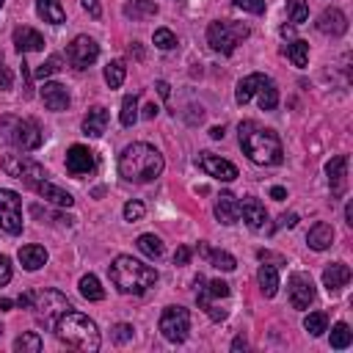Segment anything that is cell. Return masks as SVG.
<instances>
[{"instance_id":"obj_58","label":"cell","mask_w":353,"mask_h":353,"mask_svg":"<svg viewBox=\"0 0 353 353\" xmlns=\"http://www.w3.org/2000/svg\"><path fill=\"white\" fill-rule=\"evenodd\" d=\"M210 138H215V141L223 138V127H212V130H210Z\"/></svg>"},{"instance_id":"obj_44","label":"cell","mask_w":353,"mask_h":353,"mask_svg":"<svg viewBox=\"0 0 353 353\" xmlns=\"http://www.w3.org/2000/svg\"><path fill=\"white\" fill-rule=\"evenodd\" d=\"M143 215H146V207L141 201H127L124 204V218L127 221H141Z\"/></svg>"},{"instance_id":"obj_16","label":"cell","mask_w":353,"mask_h":353,"mask_svg":"<svg viewBox=\"0 0 353 353\" xmlns=\"http://www.w3.org/2000/svg\"><path fill=\"white\" fill-rule=\"evenodd\" d=\"M240 218H243L251 229H265V223H268V210H265V204H262L259 199L245 196V199L240 201Z\"/></svg>"},{"instance_id":"obj_47","label":"cell","mask_w":353,"mask_h":353,"mask_svg":"<svg viewBox=\"0 0 353 353\" xmlns=\"http://www.w3.org/2000/svg\"><path fill=\"white\" fill-rule=\"evenodd\" d=\"M11 80H14V74H11V69L6 66V61H3V52H0V91L11 88Z\"/></svg>"},{"instance_id":"obj_12","label":"cell","mask_w":353,"mask_h":353,"mask_svg":"<svg viewBox=\"0 0 353 353\" xmlns=\"http://www.w3.org/2000/svg\"><path fill=\"white\" fill-rule=\"evenodd\" d=\"M66 55H69L74 69H88L97 61V55H99V44L91 36H74V41L69 44Z\"/></svg>"},{"instance_id":"obj_4","label":"cell","mask_w":353,"mask_h":353,"mask_svg":"<svg viewBox=\"0 0 353 353\" xmlns=\"http://www.w3.org/2000/svg\"><path fill=\"white\" fill-rule=\"evenodd\" d=\"M52 331H55V336H58L66 347H74V350H83V353H94V350H99V345H102L97 323H94L88 314L74 312V309L63 312V314L58 317V323L52 325Z\"/></svg>"},{"instance_id":"obj_7","label":"cell","mask_w":353,"mask_h":353,"mask_svg":"<svg viewBox=\"0 0 353 353\" xmlns=\"http://www.w3.org/2000/svg\"><path fill=\"white\" fill-rule=\"evenodd\" d=\"M30 309H33V314H36L44 325L52 328V325L58 323V317L72 309V303H69V298H66L63 292H58V290H36V292H30Z\"/></svg>"},{"instance_id":"obj_50","label":"cell","mask_w":353,"mask_h":353,"mask_svg":"<svg viewBox=\"0 0 353 353\" xmlns=\"http://www.w3.org/2000/svg\"><path fill=\"white\" fill-rule=\"evenodd\" d=\"M295 223H298V215H295V212H287V215H281V218H279V226H287V229H292Z\"/></svg>"},{"instance_id":"obj_26","label":"cell","mask_w":353,"mask_h":353,"mask_svg":"<svg viewBox=\"0 0 353 353\" xmlns=\"http://www.w3.org/2000/svg\"><path fill=\"white\" fill-rule=\"evenodd\" d=\"M19 262H22L25 270H39L41 265H47V251H44V245H36V243L22 245V248H19Z\"/></svg>"},{"instance_id":"obj_18","label":"cell","mask_w":353,"mask_h":353,"mask_svg":"<svg viewBox=\"0 0 353 353\" xmlns=\"http://www.w3.org/2000/svg\"><path fill=\"white\" fill-rule=\"evenodd\" d=\"M14 47H17V52H22V55H25V52H39V50H44V36H41L39 30L22 25V28L14 30Z\"/></svg>"},{"instance_id":"obj_61","label":"cell","mask_w":353,"mask_h":353,"mask_svg":"<svg viewBox=\"0 0 353 353\" xmlns=\"http://www.w3.org/2000/svg\"><path fill=\"white\" fill-rule=\"evenodd\" d=\"M0 336H3V323H0Z\"/></svg>"},{"instance_id":"obj_32","label":"cell","mask_w":353,"mask_h":353,"mask_svg":"<svg viewBox=\"0 0 353 353\" xmlns=\"http://www.w3.org/2000/svg\"><path fill=\"white\" fill-rule=\"evenodd\" d=\"M284 52H287V58H290L298 69H303V66L309 63V41H303V39H295L292 44H287Z\"/></svg>"},{"instance_id":"obj_34","label":"cell","mask_w":353,"mask_h":353,"mask_svg":"<svg viewBox=\"0 0 353 353\" xmlns=\"http://www.w3.org/2000/svg\"><path fill=\"white\" fill-rule=\"evenodd\" d=\"M119 121L124 127H132L138 121V94H127L121 99V113H119Z\"/></svg>"},{"instance_id":"obj_53","label":"cell","mask_w":353,"mask_h":353,"mask_svg":"<svg viewBox=\"0 0 353 353\" xmlns=\"http://www.w3.org/2000/svg\"><path fill=\"white\" fill-rule=\"evenodd\" d=\"M270 199H276V201H281V199H287V190H284L281 185H273V188H270Z\"/></svg>"},{"instance_id":"obj_21","label":"cell","mask_w":353,"mask_h":353,"mask_svg":"<svg viewBox=\"0 0 353 353\" xmlns=\"http://www.w3.org/2000/svg\"><path fill=\"white\" fill-rule=\"evenodd\" d=\"M215 218L226 226L237 223L240 221V201L232 196V193H223L218 201H215Z\"/></svg>"},{"instance_id":"obj_19","label":"cell","mask_w":353,"mask_h":353,"mask_svg":"<svg viewBox=\"0 0 353 353\" xmlns=\"http://www.w3.org/2000/svg\"><path fill=\"white\" fill-rule=\"evenodd\" d=\"M41 99H44V105L50 108V110H66L69 108V91H66V85L63 83H44V88H41Z\"/></svg>"},{"instance_id":"obj_14","label":"cell","mask_w":353,"mask_h":353,"mask_svg":"<svg viewBox=\"0 0 353 353\" xmlns=\"http://www.w3.org/2000/svg\"><path fill=\"white\" fill-rule=\"evenodd\" d=\"M94 168H97L94 152H91L88 146H83V143H72L69 152H66V171H69L72 176H85V174H91Z\"/></svg>"},{"instance_id":"obj_54","label":"cell","mask_w":353,"mask_h":353,"mask_svg":"<svg viewBox=\"0 0 353 353\" xmlns=\"http://www.w3.org/2000/svg\"><path fill=\"white\" fill-rule=\"evenodd\" d=\"M17 306H19V309H30V292H22V295L17 298Z\"/></svg>"},{"instance_id":"obj_29","label":"cell","mask_w":353,"mask_h":353,"mask_svg":"<svg viewBox=\"0 0 353 353\" xmlns=\"http://www.w3.org/2000/svg\"><path fill=\"white\" fill-rule=\"evenodd\" d=\"M121 11L130 19H149V17L157 14V3L154 0H130V3H124Z\"/></svg>"},{"instance_id":"obj_43","label":"cell","mask_w":353,"mask_h":353,"mask_svg":"<svg viewBox=\"0 0 353 353\" xmlns=\"http://www.w3.org/2000/svg\"><path fill=\"white\" fill-rule=\"evenodd\" d=\"M132 325L130 323H116L113 325V331H110V336H113V342H119V345H124V342H130L132 339Z\"/></svg>"},{"instance_id":"obj_48","label":"cell","mask_w":353,"mask_h":353,"mask_svg":"<svg viewBox=\"0 0 353 353\" xmlns=\"http://www.w3.org/2000/svg\"><path fill=\"white\" fill-rule=\"evenodd\" d=\"M188 259H190V248L188 245H179L174 251V265H188Z\"/></svg>"},{"instance_id":"obj_38","label":"cell","mask_w":353,"mask_h":353,"mask_svg":"<svg viewBox=\"0 0 353 353\" xmlns=\"http://www.w3.org/2000/svg\"><path fill=\"white\" fill-rule=\"evenodd\" d=\"M303 328H306L312 336H320L323 331H328V317H325V312H309V314L303 317Z\"/></svg>"},{"instance_id":"obj_40","label":"cell","mask_w":353,"mask_h":353,"mask_svg":"<svg viewBox=\"0 0 353 353\" xmlns=\"http://www.w3.org/2000/svg\"><path fill=\"white\" fill-rule=\"evenodd\" d=\"M287 17L292 25H301L309 19V3L306 0H287Z\"/></svg>"},{"instance_id":"obj_60","label":"cell","mask_w":353,"mask_h":353,"mask_svg":"<svg viewBox=\"0 0 353 353\" xmlns=\"http://www.w3.org/2000/svg\"><path fill=\"white\" fill-rule=\"evenodd\" d=\"M281 36H292V25H281Z\"/></svg>"},{"instance_id":"obj_57","label":"cell","mask_w":353,"mask_h":353,"mask_svg":"<svg viewBox=\"0 0 353 353\" xmlns=\"http://www.w3.org/2000/svg\"><path fill=\"white\" fill-rule=\"evenodd\" d=\"M345 221H347V226H353V204L345 207Z\"/></svg>"},{"instance_id":"obj_37","label":"cell","mask_w":353,"mask_h":353,"mask_svg":"<svg viewBox=\"0 0 353 353\" xmlns=\"http://www.w3.org/2000/svg\"><path fill=\"white\" fill-rule=\"evenodd\" d=\"M14 350L17 353H39L41 350V336L36 331H28V334L14 339Z\"/></svg>"},{"instance_id":"obj_10","label":"cell","mask_w":353,"mask_h":353,"mask_svg":"<svg viewBox=\"0 0 353 353\" xmlns=\"http://www.w3.org/2000/svg\"><path fill=\"white\" fill-rule=\"evenodd\" d=\"M0 229L8 234L22 232V199L8 188H0Z\"/></svg>"},{"instance_id":"obj_22","label":"cell","mask_w":353,"mask_h":353,"mask_svg":"<svg viewBox=\"0 0 353 353\" xmlns=\"http://www.w3.org/2000/svg\"><path fill=\"white\" fill-rule=\"evenodd\" d=\"M306 243H309V248H314V251H325V248H331V243H334V226L325 223V221H317V223L309 229Z\"/></svg>"},{"instance_id":"obj_17","label":"cell","mask_w":353,"mask_h":353,"mask_svg":"<svg viewBox=\"0 0 353 353\" xmlns=\"http://www.w3.org/2000/svg\"><path fill=\"white\" fill-rule=\"evenodd\" d=\"M317 30L325 33V36H342L347 30V17L339 8H325L317 17Z\"/></svg>"},{"instance_id":"obj_6","label":"cell","mask_w":353,"mask_h":353,"mask_svg":"<svg viewBox=\"0 0 353 353\" xmlns=\"http://www.w3.org/2000/svg\"><path fill=\"white\" fill-rule=\"evenodd\" d=\"M248 25L245 22H232V19H215L207 25V44L215 50V52H223V55H232L234 47L248 39Z\"/></svg>"},{"instance_id":"obj_52","label":"cell","mask_w":353,"mask_h":353,"mask_svg":"<svg viewBox=\"0 0 353 353\" xmlns=\"http://www.w3.org/2000/svg\"><path fill=\"white\" fill-rule=\"evenodd\" d=\"M157 94H160L163 99H168V97H171V85H168L165 80H157Z\"/></svg>"},{"instance_id":"obj_51","label":"cell","mask_w":353,"mask_h":353,"mask_svg":"<svg viewBox=\"0 0 353 353\" xmlns=\"http://www.w3.org/2000/svg\"><path fill=\"white\" fill-rule=\"evenodd\" d=\"M141 116H143V119H154V116H157V105H154V102H146V105L141 108Z\"/></svg>"},{"instance_id":"obj_45","label":"cell","mask_w":353,"mask_h":353,"mask_svg":"<svg viewBox=\"0 0 353 353\" xmlns=\"http://www.w3.org/2000/svg\"><path fill=\"white\" fill-rule=\"evenodd\" d=\"M234 6L248 14H265V0H234Z\"/></svg>"},{"instance_id":"obj_1","label":"cell","mask_w":353,"mask_h":353,"mask_svg":"<svg viewBox=\"0 0 353 353\" xmlns=\"http://www.w3.org/2000/svg\"><path fill=\"white\" fill-rule=\"evenodd\" d=\"M163 168H165L163 154L152 143H143V141L124 146L119 154V176L127 182H138V185L152 182L163 174Z\"/></svg>"},{"instance_id":"obj_62","label":"cell","mask_w":353,"mask_h":353,"mask_svg":"<svg viewBox=\"0 0 353 353\" xmlns=\"http://www.w3.org/2000/svg\"><path fill=\"white\" fill-rule=\"evenodd\" d=\"M3 3H6V0H0V8H3Z\"/></svg>"},{"instance_id":"obj_25","label":"cell","mask_w":353,"mask_h":353,"mask_svg":"<svg viewBox=\"0 0 353 353\" xmlns=\"http://www.w3.org/2000/svg\"><path fill=\"white\" fill-rule=\"evenodd\" d=\"M199 254L218 270H234L237 268V259L229 254V251H221V248H210L207 243H199Z\"/></svg>"},{"instance_id":"obj_31","label":"cell","mask_w":353,"mask_h":353,"mask_svg":"<svg viewBox=\"0 0 353 353\" xmlns=\"http://www.w3.org/2000/svg\"><path fill=\"white\" fill-rule=\"evenodd\" d=\"M77 290H80V295H83L85 301H102V298H105V290H102V284H99V279H97L94 273H85V276L80 279Z\"/></svg>"},{"instance_id":"obj_27","label":"cell","mask_w":353,"mask_h":353,"mask_svg":"<svg viewBox=\"0 0 353 353\" xmlns=\"http://www.w3.org/2000/svg\"><path fill=\"white\" fill-rule=\"evenodd\" d=\"M256 281H259L262 295L265 298H273L279 292V270H276V265H262L256 270Z\"/></svg>"},{"instance_id":"obj_9","label":"cell","mask_w":353,"mask_h":353,"mask_svg":"<svg viewBox=\"0 0 353 353\" xmlns=\"http://www.w3.org/2000/svg\"><path fill=\"white\" fill-rule=\"evenodd\" d=\"M160 331L168 342H185L190 331V312L185 306H165L160 314Z\"/></svg>"},{"instance_id":"obj_41","label":"cell","mask_w":353,"mask_h":353,"mask_svg":"<svg viewBox=\"0 0 353 353\" xmlns=\"http://www.w3.org/2000/svg\"><path fill=\"white\" fill-rule=\"evenodd\" d=\"M61 63H63V61H61V55H50V58H47V61H44V63L36 69V77H39V80H47V77L58 74V72L63 69Z\"/></svg>"},{"instance_id":"obj_36","label":"cell","mask_w":353,"mask_h":353,"mask_svg":"<svg viewBox=\"0 0 353 353\" xmlns=\"http://www.w3.org/2000/svg\"><path fill=\"white\" fill-rule=\"evenodd\" d=\"M124 77H127V63H124V61H110V63L105 66V83H108L110 88H119V85L124 83Z\"/></svg>"},{"instance_id":"obj_11","label":"cell","mask_w":353,"mask_h":353,"mask_svg":"<svg viewBox=\"0 0 353 353\" xmlns=\"http://www.w3.org/2000/svg\"><path fill=\"white\" fill-rule=\"evenodd\" d=\"M196 165H199L207 176H212V179H221V182H232V179H237V165H234V163H229V160H226V157H221V154L199 152Z\"/></svg>"},{"instance_id":"obj_35","label":"cell","mask_w":353,"mask_h":353,"mask_svg":"<svg viewBox=\"0 0 353 353\" xmlns=\"http://www.w3.org/2000/svg\"><path fill=\"white\" fill-rule=\"evenodd\" d=\"M138 248H141V254H146L149 259H157V256H163V240L157 237V234H141L138 237V243H135Z\"/></svg>"},{"instance_id":"obj_8","label":"cell","mask_w":353,"mask_h":353,"mask_svg":"<svg viewBox=\"0 0 353 353\" xmlns=\"http://www.w3.org/2000/svg\"><path fill=\"white\" fill-rule=\"evenodd\" d=\"M3 171L14 179H22L25 185L36 188L41 179H47V171L41 163H36L28 154H3Z\"/></svg>"},{"instance_id":"obj_13","label":"cell","mask_w":353,"mask_h":353,"mask_svg":"<svg viewBox=\"0 0 353 353\" xmlns=\"http://www.w3.org/2000/svg\"><path fill=\"white\" fill-rule=\"evenodd\" d=\"M287 287H290V303H292L295 309H309V303L314 301V284H312V276L295 270V273L290 276Z\"/></svg>"},{"instance_id":"obj_33","label":"cell","mask_w":353,"mask_h":353,"mask_svg":"<svg viewBox=\"0 0 353 353\" xmlns=\"http://www.w3.org/2000/svg\"><path fill=\"white\" fill-rule=\"evenodd\" d=\"M256 97H259V108L262 110H273L279 105V91H276V85H273L270 77L256 88Z\"/></svg>"},{"instance_id":"obj_3","label":"cell","mask_w":353,"mask_h":353,"mask_svg":"<svg viewBox=\"0 0 353 353\" xmlns=\"http://www.w3.org/2000/svg\"><path fill=\"white\" fill-rule=\"evenodd\" d=\"M110 281H113V287L119 290V292H124V295H143V292H149L154 284H157V270L152 268V265H146V262H141V259H132V256H127V254H119L116 259H113V265H110Z\"/></svg>"},{"instance_id":"obj_42","label":"cell","mask_w":353,"mask_h":353,"mask_svg":"<svg viewBox=\"0 0 353 353\" xmlns=\"http://www.w3.org/2000/svg\"><path fill=\"white\" fill-rule=\"evenodd\" d=\"M154 47H160V50H174V47H176V36H174L168 28H157V30H154Z\"/></svg>"},{"instance_id":"obj_56","label":"cell","mask_w":353,"mask_h":353,"mask_svg":"<svg viewBox=\"0 0 353 353\" xmlns=\"http://www.w3.org/2000/svg\"><path fill=\"white\" fill-rule=\"evenodd\" d=\"M232 350H245V339H243V336H234V342H232Z\"/></svg>"},{"instance_id":"obj_2","label":"cell","mask_w":353,"mask_h":353,"mask_svg":"<svg viewBox=\"0 0 353 353\" xmlns=\"http://www.w3.org/2000/svg\"><path fill=\"white\" fill-rule=\"evenodd\" d=\"M240 132V146L243 152L248 154L251 163L256 165H279L284 160V149H281V141L273 130L268 127H259L256 121H243L237 127Z\"/></svg>"},{"instance_id":"obj_55","label":"cell","mask_w":353,"mask_h":353,"mask_svg":"<svg viewBox=\"0 0 353 353\" xmlns=\"http://www.w3.org/2000/svg\"><path fill=\"white\" fill-rule=\"evenodd\" d=\"M22 77H25V94H30V74H28V63L22 61Z\"/></svg>"},{"instance_id":"obj_23","label":"cell","mask_w":353,"mask_h":353,"mask_svg":"<svg viewBox=\"0 0 353 353\" xmlns=\"http://www.w3.org/2000/svg\"><path fill=\"white\" fill-rule=\"evenodd\" d=\"M108 110L102 108V105H97V108H91L88 113H85V119H83V132L85 135H91V138H99L105 130H108Z\"/></svg>"},{"instance_id":"obj_20","label":"cell","mask_w":353,"mask_h":353,"mask_svg":"<svg viewBox=\"0 0 353 353\" xmlns=\"http://www.w3.org/2000/svg\"><path fill=\"white\" fill-rule=\"evenodd\" d=\"M350 281V268L345 262H331L325 270H323V287L328 292H339L345 284Z\"/></svg>"},{"instance_id":"obj_28","label":"cell","mask_w":353,"mask_h":353,"mask_svg":"<svg viewBox=\"0 0 353 353\" xmlns=\"http://www.w3.org/2000/svg\"><path fill=\"white\" fill-rule=\"evenodd\" d=\"M268 77L265 74H259V72H254V74H248V77H243L240 83H237V91H234V99L240 102V105H245L254 94H256V88L265 83Z\"/></svg>"},{"instance_id":"obj_49","label":"cell","mask_w":353,"mask_h":353,"mask_svg":"<svg viewBox=\"0 0 353 353\" xmlns=\"http://www.w3.org/2000/svg\"><path fill=\"white\" fill-rule=\"evenodd\" d=\"M83 8H85L94 19H99V17H102V6H99V0H83Z\"/></svg>"},{"instance_id":"obj_30","label":"cell","mask_w":353,"mask_h":353,"mask_svg":"<svg viewBox=\"0 0 353 353\" xmlns=\"http://www.w3.org/2000/svg\"><path fill=\"white\" fill-rule=\"evenodd\" d=\"M36 11H39V17H41L44 22H50V25H61V22L66 19V11L61 8L58 0H36Z\"/></svg>"},{"instance_id":"obj_15","label":"cell","mask_w":353,"mask_h":353,"mask_svg":"<svg viewBox=\"0 0 353 353\" xmlns=\"http://www.w3.org/2000/svg\"><path fill=\"white\" fill-rule=\"evenodd\" d=\"M325 174H328V188L331 196L339 199L347 190V154H336L325 163Z\"/></svg>"},{"instance_id":"obj_46","label":"cell","mask_w":353,"mask_h":353,"mask_svg":"<svg viewBox=\"0 0 353 353\" xmlns=\"http://www.w3.org/2000/svg\"><path fill=\"white\" fill-rule=\"evenodd\" d=\"M8 281H11V259L0 254V287H6Z\"/></svg>"},{"instance_id":"obj_39","label":"cell","mask_w":353,"mask_h":353,"mask_svg":"<svg viewBox=\"0 0 353 353\" xmlns=\"http://www.w3.org/2000/svg\"><path fill=\"white\" fill-rule=\"evenodd\" d=\"M350 342H353V331H350V325H347V323H336V325L331 328V347L342 350V347H347Z\"/></svg>"},{"instance_id":"obj_59","label":"cell","mask_w":353,"mask_h":353,"mask_svg":"<svg viewBox=\"0 0 353 353\" xmlns=\"http://www.w3.org/2000/svg\"><path fill=\"white\" fill-rule=\"evenodd\" d=\"M11 306H14V301H11V298H0V309H3V312H6V309H11Z\"/></svg>"},{"instance_id":"obj_5","label":"cell","mask_w":353,"mask_h":353,"mask_svg":"<svg viewBox=\"0 0 353 353\" xmlns=\"http://www.w3.org/2000/svg\"><path fill=\"white\" fill-rule=\"evenodd\" d=\"M0 138L6 143H11L14 149H19V152H33L44 141L41 127L33 119H22V116H14V113L0 116Z\"/></svg>"},{"instance_id":"obj_24","label":"cell","mask_w":353,"mask_h":353,"mask_svg":"<svg viewBox=\"0 0 353 353\" xmlns=\"http://www.w3.org/2000/svg\"><path fill=\"white\" fill-rule=\"evenodd\" d=\"M33 190H36L41 199H47V201H52V204H58V207H72V204H74V199H72L69 190H63V188H58V185H52V182H47V179H41Z\"/></svg>"}]
</instances>
